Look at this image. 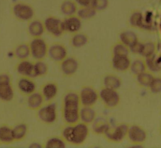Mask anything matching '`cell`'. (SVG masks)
<instances>
[{"label": "cell", "instance_id": "9a60e30c", "mask_svg": "<svg viewBox=\"0 0 161 148\" xmlns=\"http://www.w3.org/2000/svg\"><path fill=\"white\" fill-rule=\"evenodd\" d=\"M131 60L129 55H111V65L113 70L118 72H126L130 70Z\"/></svg>", "mask_w": 161, "mask_h": 148}, {"label": "cell", "instance_id": "4fadbf2b", "mask_svg": "<svg viewBox=\"0 0 161 148\" xmlns=\"http://www.w3.org/2000/svg\"><path fill=\"white\" fill-rule=\"evenodd\" d=\"M67 48L62 43L56 42L48 46L47 56L53 61L60 63L67 56Z\"/></svg>", "mask_w": 161, "mask_h": 148}, {"label": "cell", "instance_id": "7a4b0ae2", "mask_svg": "<svg viewBox=\"0 0 161 148\" xmlns=\"http://www.w3.org/2000/svg\"><path fill=\"white\" fill-rule=\"evenodd\" d=\"M89 132V125L79 121L74 124H66L62 130L61 137L66 143L80 145L87 140Z\"/></svg>", "mask_w": 161, "mask_h": 148}, {"label": "cell", "instance_id": "603a6c76", "mask_svg": "<svg viewBox=\"0 0 161 148\" xmlns=\"http://www.w3.org/2000/svg\"><path fill=\"white\" fill-rule=\"evenodd\" d=\"M122 82L121 78L114 73H108L103 79V87L117 90L121 87Z\"/></svg>", "mask_w": 161, "mask_h": 148}, {"label": "cell", "instance_id": "52a82bcc", "mask_svg": "<svg viewBox=\"0 0 161 148\" xmlns=\"http://www.w3.org/2000/svg\"><path fill=\"white\" fill-rule=\"evenodd\" d=\"M126 138L133 146L141 147L147 139V133L143 127L132 124L128 127Z\"/></svg>", "mask_w": 161, "mask_h": 148}, {"label": "cell", "instance_id": "b9f144b4", "mask_svg": "<svg viewBox=\"0 0 161 148\" xmlns=\"http://www.w3.org/2000/svg\"><path fill=\"white\" fill-rule=\"evenodd\" d=\"M30 147H32V148H39V147H42V145L39 143V142H33L31 144H30L29 145Z\"/></svg>", "mask_w": 161, "mask_h": 148}, {"label": "cell", "instance_id": "83f0119b", "mask_svg": "<svg viewBox=\"0 0 161 148\" xmlns=\"http://www.w3.org/2000/svg\"><path fill=\"white\" fill-rule=\"evenodd\" d=\"M14 142L12 127L7 125H0V144H9Z\"/></svg>", "mask_w": 161, "mask_h": 148}, {"label": "cell", "instance_id": "cb8c5ba5", "mask_svg": "<svg viewBox=\"0 0 161 148\" xmlns=\"http://www.w3.org/2000/svg\"><path fill=\"white\" fill-rule=\"evenodd\" d=\"M119 41L125 45L128 48L133 46L140 40L137 34L130 30H123L119 34Z\"/></svg>", "mask_w": 161, "mask_h": 148}, {"label": "cell", "instance_id": "d6986e66", "mask_svg": "<svg viewBox=\"0 0 161 148\" xmlns=\"http://www.w3.org/2000/svg\"><path fill=\"white\" fill-rule=\"evenodd\" d=\"M17 73L21 77H34L33 63L26 60H20L16 66Z\"/></svg>", "mask_w": 161, "mask_h": 148}, {"label": "cell", "instance_id": "74e56055", "mask_svg": "<svg viewBox=\"0 0 161 148\" xmlns=\"http://www.w3.org/2000/svg\"><path fill=\"white\" fill-rule=\"evenodd\" d=\"M111 55H129L130 51L128 47L118 40L111 46Z\"/></svg>", "mask_w": 161, "mask_h": 148}, {"label": "cell", "instance_id": "ac0fdd59", "mask_svg": "<svg viewBox=\"0 0 161 148\" xmlns=\"http://www.w3.org/2000/svg\"><path fill=\"white\" fill-rule=\"evenodd\" d=\"M27 29L29 35L32 38L42 37L45 31L43 22L39 19L30 20L28 23Z\"/></svg>", "mask_w": 161, "mask_h": 148}, {"label": "cell", "instance_id": "ab89813d", "mask_svg": "<svg viewBox=\"0 0 161 148\" xmlns=\"http://www.w3.org/2000/svg\"><path fill=\"white\" fill-rule=\"evenodd\" d=\"M150 92L154 94L161 93V77H155L148 87Z\"/></svg>", "mask_w": 161, "mask_h": 148}, {"label": "cell", "instance_id": "3957f363", "mask_svg": "<svg viewBox=\"0 0 161 148\" xmlns=\"http://www.w3.org/2000/svg\"><path fill=\"white\" fill-rule=\"evenodd\" d=\"M99 99L103 105L109 109L117 107L121 102V97L117 90L103 87L99 92Z\"/></svg>", "mask_w": 161, "mask_h": 148}, {"label": "cell", "instance_id": "7c38bea8", "mask_svg": "<svg viewBox=\"0 0 161 148\" xmlns=\"http://www.w3.org/2000/svg\"><path fill=\"white\" fill-rule=\"evenodd\" d=\"M59 63L62 75L67 77L74 76L79 68V61L74 56H67Z\"/></svg>", "mask_w": 161, "mask_h": 148}, {"label": "cell", "instance_id": "f1b7e54d", "mask_svg": "<svg viewBox=\"0 0 161 148\" xmlns=\"http://www.w3.org/2000/svg\"><path fill=\"white\" fill-rule=\"evenodd\" d=\"M97 11L91 6H79L76 12V15L82 20H90L95 17Z\"/></svg>", "mask_w": 161, "mask_h": 148}, {"label": "cell", "instance_id": "44dd1931", "mask_svg": "<svg viewBox=\"0 0 161 148\" xmlns=\"http://www.w3.org/2000/svg\"><path fill=\"white\" fill-rule=\"evenodd\" d=\"M44 102L45 100L41 92L35 91L28 95L26 105L30 110H37L43 105Z\"/></svg>", "mask_w": 161, "mask_h": 148}, {"label": "cell", "instance_id": "5bb4252c", "mask_svg": "<svg viewBox=\"0 0 161 148\" xmlns=\"http://www.w3.org/2000/svg\"><path fill=\"white\" fill-rule=\"evenodd\" d=\"M82 20L76 15H71L65 16L62 19V26L64 33L74 34L80 31L82 27Z\"/></svg>", "mask_w": 161, "mask_h": 148}, {"label": "cell", "instance_id": "2e32d148", "mask_svg": "<svg viewBox=\"0 0 161 148\" xmlns=\"http://www.w3.org/2000/svg\"><path fill=\"white\" fill-rule=\"evenodd\" d=\"M17 87L21 93L28 95L36 91V85L31 78L21 77L17 82Z\"/></svg>", "mask_w": 161, "mask_h": 148}, {"label": "cell", "instance_id": "d590c367", "mask_svg": "<svg viewBox=\"0 0 161 148\" xmlns=\"http://www.w3.org/2000/svg\"><path fill=\"white\" fill-rule=\"evenodd\" d=\"M48 70V66L43 60H36L33 63L34 77H41L47 75Z\"/></svg>", "mask_w": 161, "mask_h": 148}, {"label": "cell", "instance_id": "8fae6325", "mask_svg": "<svg viewBox=\"0 0 161 148\" xmlns=\"http://www.w3.org/2000/svg\"><path fill=\"white\" fill-rule=\"evenodd\" d=\"M14 97V90L11 77L7 73L0 74V100L10 102Z\"/></svg>", "mask_w": 161, "mask_h": 148}, {"label": "cell", "instance_id": "ffe728a7", "mask_svg": "<svg viewBox=\"0 0 161 148\" xmlns=\"http://www.w3.org/2000/svg\"><path fill=\"white\" fill-rule=\"evenodd\" d=\"M128 24L132 28L136 29L146 28V23L144 21L143 13L139 10H133L128 17Z\"/></svg>", "mask_w": 161, "mask_h": 148}, {"label": "cell", "instance_id": "7402d4cb", "mask_svg": "<svg viewBox=\"0 0 161 148\" xmlns=\"http://www.w3.org/2000/svg\"><path fill=\"white\" fill-rule=\"evenodd\" d=\"M97 118L96 111L93 107H80L79 112L80 122L87 125L91 124Z\"/></svg>", "mask_w": 161, "mask_h": 148}, {"label": "cell", "instance_id": "277c9868", "mask_svg": "<svg viewBox=\"0 0 161 148\" xmlns=\"http://www.w3.org/2000/svg\"><path fill=\"white\" fill-rule=\"evenodd\" d=\"M129 125L126 123H119L114 126H110L103 135L105 139L111 142H121L127 136Z\"/></svg>", "mask_w": 161, "mask_h": 148}, {"label": "cell", "instance_id": "5b68a950", "mask_svg": "<svg viewBox=\"0 0 161 148\" xmlns=\"http://www.w3.org/2000/svg\"><path fill=\"white\" fill-rule=\"evenodd\" d=\"M37 117L45 124H53L56 122L57 119V105L52 102L43 105L37 110Z\"/></svg>", "mask_w": 161, "mask_h": 148}, {"label": "cell", "instance_id": "8992f818", "mask_svg": "<svg viewBox=\"0 0 161 148\" xmlns=\"http://www.w3.org/2000/svg\"><path fill=\"white\" fill-rule=\"evenodd\" d=\"M30 56L36 60H43L48 53V45L42 37L33 38L29 43Z\"/></svg>", "mask_w": 161, "mask_h": 148}, {"label": "cell", "instance_id": "e0dca14e", "mask_svg": "<svg viewBox=\"0 0 161 148\" xmlns=\"http://www.w3.org/2000/svg\"><path fill=\"white\" fill-rule=\"evenodd\" d=\"M58 92V85L53 82H48L43 85L41 93L46 102H51L54 99Z\"/></svg>", "mask_w": 161, "mask_h": 148}, {"label": "cell", "instance_id": "ba28073f", "mask_svg": "<svg viewBox=\"0 0 161 148\" xmlns=\"http://www.w3.org/2000/svg\"><path fill=\"white\" fill-rule=\"evenodd\" d=\"M11 9L14 16L21 21H30L33 19L35 15V11L33 7L23 2L14 3Z\"/></svg>", "mask_w": 161, "mask_h": 148}, {"label": "cell", "instance_id": "60d3db41", "mask_svg": "<svg viewBox=\"0 0 161 148\" xmlns=\"http://www.w3.org/2000/svg\"><path fill=\"white\" fill-rule=\"evenodd\" d=\"M78 6H91L92 0H74Z\"/></svg>", "mask_w": 161, "mask_h": 148}, {"label": "cell", "instance_id": "d4e9b609", "mask_svg": "<svg viewBox=\"0 0 161 148\" xmlns=\"http://www.w3.org/2000/svg\"><path fill=\"white\" fill-rule=\"evenodd\" d=\"M89 41V36L84 32H77L72 34L70 44L74 48H80L86 45Z\"/></svg>", "mask_w": 161, "mask_h": 148}, {"label": "cell", "instance_id": "6da1fadb", "mask_svg": "<svg viewBox=\"0 0 161 148\" xmlns=\"http://www.w3.org/2000/svg\"><path fill=\"white\" fill-rule=\"evenodd\" d=\"M80 103L79 93L75 91H69L62 100V119L66 124H74L80 121L79 112Z\"/></svg>", "mask_w": 161, "mask_h": 148}, {"label": "cell", "instance_id": "1f68e13d", "mask_svg": "<svg viewBox=\"0 0 161 148\" xmlns=\"http://www.w3.org/2000/svg\"><path fill=\"white\" fill-rule=\"evenodd\" d=\"M14 54L16 58L19 60H26L30 56L29 44L22 43L18 45L14 50Z\"/></svg>", "mask_w": 161, "mask_h": 148}, {"label": "cell", "instance_id": "e575fe53", "mask_svg": "<svg viewBox=\"0 0 161 148\" xmlns=\"http://www.w3.org/2000/svg\"><path fill=\"white\" fill-rule=\"evenodd\" d=\"M156 48V44L152 41L142 42L140 55L143 58L150 56L155 54Z\"/></svg>", "mask_w": 161, "mask_h": 148}, {"label": "cell", "instance_id": "d6a6232c", "mask_svg": "<svg viewBox=\"0 0 161 148\" xmlns=\"http://www.w3.org/2000/svg\"><path fill=\"white\" fill-rule=\"evenodd\" d=\"M129 70L135 76L147 70L145 58H140L131 61Z\"/></svg>", "mask_w": 161, "mask_h": 148}, {"label": "cell", "instance_id": "7bdbcfd3", "mask_svg": "<svg viewBox=\"0 0 161 148\" xmlns=\"http://www.w3.org/2000/svg\"><path fill=\"white\" fill-rule=\"evenodd\" d=\"M160 132H161V127H160Z\"/></svg>", "mask_w": 161, "mask_h": 148}, {"label": "cell", "instance_id": "4316f807", "mask_svg": "<svg viewBox=\"0 0 161 148\" xmlns=\"http://www.w3.org/2000/svg\"><path fill=\"white\" fill-rule=\"evenodd\" d=\"M78 7L74 0H64L60 5V11L65 16H71L76 14Z\"/></svg>", "mask_w": 161, "mask_h": 148}, {"label": "cell", "instance_id": "f546056e", "mask_svg": "<svg viewBox=\"0 0 161 148\" xmlns=\"http://www.w3.org/2000/svg\"><path fill=\"white\" fill-rule=\"evenodd\" d=\"M154 77L153 73L148 70H146L135 76L136 82L138 85L143 88H148Z\"/></svg>", "mask_w": 161, "mask_h": 148}, {"label": "cell", "instance_id": "4dcf8cb0", "mask_svg": "<svg viewBox=\"0 0 161 148\" xmlns=\"http://www.w3.org/2000/svg\"><path fill=\"white\" fill-rule=\"evenodd\" d=\"M12 129L14 141L23 140L26 137L28 132V125L25 123L18 124Z\"/></svg>", "mask_w": 161, "mask_h": 148}, {"label": "cell", "instance_id": "9c48e42d", "mask_svg": "<svg viewBox=\"0 0 161 148\" xmlns=\"http://www.w3.org/2000/svg\"><path fill=\"white\" fill-rule=\"evenodd\" d=\"M78 93L82 107H93L99 99V92L91 86L82 87Z\"/></svg>", "mask_w": 161, "mask_h": 148}, {"label": "cell", "instance_id": "484cf974", "mask_svg": "<svg viewBox=\"0 0 161 148\" xmlns=\"http://www.w3.org/2000/svg\"><path fill=\"white\" fill-rule=\"evenodd\" d=\"M91 124V130L96 135H103L111 126L109 123L103 118H96Z\"/></svg>", "mask_w": 161, "mask_h": 148}, {"label": "cell", "instance_id": "30bf717a", "mask_svg": "<svg viewBox=\"0 0 161 148\" xmlns=\"http://www.w3.org/2000/svg\"><path fill=\"white\" fill-rule=\"evenodd\" d=\"M43 22L45 31L52 36L58 38L65 33L62 26V19L54 16H50L47 17Z\"/></svg>", "mask_w": 161, "mask_h": 148}, {"label": "cell", "instance_id": "8d00e7d4", "mask_svg": "<svg viewBox=\"0 0 161 148\" xmlns=\"http://www.w3.org/2000/svg\"><path fill=\"white\" fill-rule=\"evenodd\" d=\"M44 147L47 148H64L66 147V142L62 137L53 136L46 140Z\"/></svg>", "mask_w": 161, "mask_h": 148}, {"label": "cell", "instance_id": "f35d334b", "mask_svg": "<svg viewBox=\"0 0 161 148\" xmlns=\"http://www.w3.org/2000/svg\"><path fill=\"white\" fill-rule=\"evenodd\" d=\"M109 6V0H92L91 6L97 13L106 10Z\"/></svg>", "mask_w": 161, "mask_h": 148}, {"label": "cell", "instance_id": "836d02e7", "mask_svg": "<svg viewBox=\"0 0 161 148\" xmlns=\"http://www.w3.org/2000/svg\"><path fill=\"white\" fill-rule=\"evenodd\" d=\"M147 70L152 73H157L161 71V62L158 60L156 55L145 58Z\"/></svg>", "mask_w": 161, "mask_h": 148}]
</instances>
